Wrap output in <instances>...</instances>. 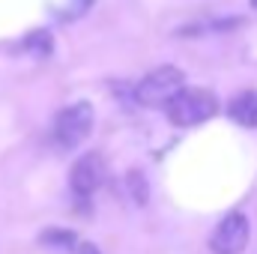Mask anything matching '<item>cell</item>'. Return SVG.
I'll list each match as a JSON object with an SVG mask.
<instances>
[{
    "label": "cell",
    "mask_w": 257,
    "mask_h": 254,
    "mask_svg": "<svg viewBox=\"0 0 257 254\" xmlns=\"http://www.w3.org/2000/svg\"><path fill=\"white\" fill-rule=\"evenodd\" d=\"M93 105L90 102H75L63 108L54 120V141L63 150H75L78 144H84L93 132Z\"/></svg>",
    "instance_id": "3"
},
{
    "label": "cell",
    "mask_w": 257,
    "mask_h": 254,
    "mask_svg": "<svg viewBox=\"0 0 257 254\" xmlns=\"http://www.w3.org/2000/svg\"><path fill=\"white\" fill-rule=\"evenodd\" d=\"M248 236H251V227H248V218L242 212H230L218 221V227L212 230V239H209V248L212 254H242L248 245Z\"/></svg>",
    "instance_id": "4"
},
{
    "label": "cell",
    "mask_w": 257,
    "mask_h": 254,
    "mask_svg": "<svg viewBox=\"0 0 257 254\" xmlns=\"http://www.w3.org/2000/svg\"><path fill=\"white\" fill-rule=\"evenodd\" d=\"M102 183H105V159L99 153H87L72 165L69 186L78 197H90L93 191L102 189Z\"/></svg>",
    "instance_id": "5"
},
{
    "label": "cell",
    "mask_w": 257,
    "mask_h": 254,
    "mask_svg": "<svg viewBox=\"0 0 257 254\" xmlns=\"http://www.w3.org/2000/svg\"><path fill=\"white\" fill-rule=\"evenodd\" d=\"M30 57H48L51 54V48H54V42H51V33L48 30H33L27 39H24V45H21Z\"/></svg>",
    "instance_id": "8"
},
{
    "label": "cell",
    "mask_w": 257,
    "mask_h": 254,
    "mask_svg": "<svg viewBox=\"0 0 257 254\" xmlns=\"http://www.w3.org/2000/svg\"><path fill=\"white\" fill-rule=\"evenodd\" d=\"M39 242L48 245V248H60V251H72L78 248V236L72 230H63V227H48L39 233Z\"/></svg>",
    "instance_id": "7"
},
{
    "label": "cell",
    "mask_w": 257,
    "mask_h": 254,
    "mask_svg": "<svg viewBox=\"0 0 257 254\" xmlns=\"http://www.w3.org/2000/svg\"><path fill=\"white\" fill-rule=\"evenodd\" d=\"M183 87L186 75L177 66H159L141 78V84L135 87V102L144 108H165Z\"/></svg>",
    "instance_id": "2"
},
{
    "label": "cell",
    "mask_w": 257,
    "mask_h": 254,
    "mask_svg": "<svg viewBox=\"0 0 257 254\" xmlns=\"http://www.w3.org/2000/svg\"><path fill=\"white\" fill-rule=\"evenodd\" d=\"M96 0H69V6H66V15L69 18H81L84 12H90V6H93Z\"/></svg>",
    "instance_id": "10"
},
{
    "label": "cell",
    "mask_w": 257,
    "mask_h": 254,
    "mask_svg": "<svg viewBox=\"0 0 257 254\" xmlns=\"http://www.w3.org/2000/svg\"><path fill=\"white\" fill-rule=\"evenodd\" d=\"M227 114H230V120L239 123V126L257 129V90H245V93L233 96L230 105H227Z\"/></svg>",
    "instance_id": "6"
},
{
    "label": "cell",
    "mask_w": 257,
    "mask_h": 254,
    "mask_svg": "<svg viewBox=\"0 0 257 254\" xmlns=\"http://www.w3.org/2000/svg\"><path fill=\"white\" fill-rule=\"evenodd\" d=\"M251 3H254V6H257V0H251Z\"/></svg>",
    "instance_id": "12"
},
{
    "label": "cell",
    "mask_w": 257,
    "mask_h": 254,
    "mask_svg": "<svg viewBox=\"0 0 257 254\" xmlns=\"http://www.w3.org/2000/svg\"><path fill=\"white\" fill-rule=\"evenodd\" d=\"M126 186H128V194H132V200H135L138 206H144V203L150 200V186H147V177H144L141 171H128Z\"/></svg>",
    "instance_id": "9"
},
{
    "label": "cell",
    "mask_w": 257,
    "mask_h": 254,
    "mask_svg": "<svg viewBox=\"0 0 257 254\" xmlns=\"http://www.w3.org/2000/svg\"><path fill=\"white\" fill-rule=\"evenodd\" d=\"M78 254H99V248L93 242H78Z\"/></svg>",
    "instance_id": "11"
},
{
    "label": "cell",
    "mask_w": 257,
    "mask_h": 254,
    "mask_svg": "<svg viewBox=\"0 0 257 254\" xmlns=\"http://www.w3.org/2000/svg\"><path fill=\"white\" fill-rule=\"evenodd\" d=\"M165 111H168V120H171L174 126L192 129V126H200V123H206V120L215 117V111H218V99H215L209 90H200V87H183V90L165 105Z\"/></svg>",
    "instance_id": "1"
}]
</instances>
